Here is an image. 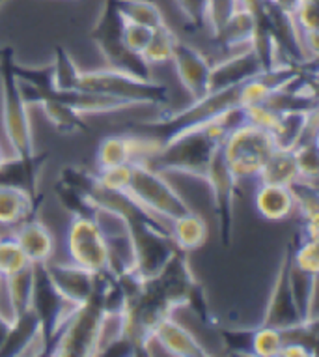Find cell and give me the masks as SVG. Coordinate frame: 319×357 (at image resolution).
Returning a JSON list of instances; mask_svg holds the SVG:
<instances>
[{
  "label": "cell",
  "mask_w": 319,
  "mask_h": 357,
  "mask_svg": "<svg viewBox=\"0 0 319 357\" xmlns=\"http://www.w3.org/2000/svg\"><path fill=\"white\" fill-rule=\"evenodd\" d=\"M125 193L164 222H172L191 211L185 199L166 182L164 174L144 163H133Z\"/></svg>",
  "instance_id": "cell-8"
},
{
  "label": "cell",
  "mask_w": 319,
  "mask_h": 357,
  "mask_svg": "<svg viewBox=\"0 0 319 357\" xmlns=\"http://www.w3.org/2000/svg\"><path fill=\"white\" fill-rule=\"evenodd\" d=\"M45 268L52 284L62 294V298L75 307L86 303L98 288V273L84 270L73 262L64 264L49 260Z\"/></svg>",
  "instance_id": "cell-16"
},
{
  "label": "cell",
  "mask_w": 319,
  "mask_h": 357,
  "mask_svg": "<svg viewBox=\"0 0 319 357\" xmlns=\"http://www.w3.org/2000/svg\"><path fill=\"white\" fill-rule=\"evenodd\" d=\"M170 236L174 240L176 247L180 251L192 252L200 249L208 240V222L203 221L194 211H189L185 215L178 217L172 222H169Z\"/></svg>",
  "instance_id": "cell-23"
},
{
  "label": "cell",
  "mask_w": 319,
  "mask_h": 357,
  "mask_svg": "<svg viewBox=\"0 0 319 357\" xmlns=\"http://www.w3.org/2000/svg\"><path fill=\"white\" fill-rule=\"evenodd\" d=\"M274 148L277 146L269 129L244 122L228 133L221 152L228 169L232 170L238 182H241L244 178L258 176Z\"/></svg>",
  "instance_id": "cell-7"
},
{
  "label": "cell",
  "mask_w": 319,
  "mask_h": 357,
  "mask_svg": "<svg viewBox=\"0 0 319 357\" xmlns=\"http://www.w3.org/2000/svg\"><path fill=\"white\" fill-rule=\"evenodd\" d=\"M222 344L230 354L252 356V335L254 329H221Z\"/></svg>",
  "instance_id": "cell-39"
},
{
  "label": "cell",
  "mask_w": 319,
  "mask_h": 357,
  "mask_svg": "<svg viewBox=\"0 0 319 357\" xmlns=\"http://www.w3.org/2000/svg\"><path fill=\"white\" fill-rule=\"evenodd\" d=\"M261 71H263V64L254 47L252 45L243 47V51H239L230 59L211 64L208 84L209 92H221V90L244 84L260 75Z\"/></svg>",
  "instance_id": "cell-14"
},
{
  "label": "cell",
  "mask_w": 319,
  "mask_h": 357,
  "mask_svg": "<svg viewBox=\"0 0 319 357\" xmlns=\"http://www.w3.org/2000/svg\"><path fill=\"white\" fill-rule=\"evenodd\" d=\"M13 238L23 249L24 257L30 264H47L52 260L54 255V236L45 225L36 217H30L29 221L21 222L15 227Z\"/></svg>",
  "instance_id": "cell-19"
},
{
  "label": "cell",
  "mask_w": 319,
  "mask_h": 357,
  "mask_svg": "<svg viewBox=\"0 0 319 357\" xmlns=\"http://www.w3.org/2000/svg\"><path fill=\"white\" fill-rule=\"evenodd\" d=\"M6 2H8V0H0V8L4 6V4H6Z\"/></svg>",
  "instance_id": "cell-48"
},
{
  "label": "cell",
  "mask_w": 319,
  "mask_h": 357,
  "mask_svg": "<svg viewBox=\"0 0 319 357\" xmlns=\"http://www.w3.org/2000/svg\"><path fill=\"white\" fill-rule=\"evenodd\" d=\"M52 88L59 92H68V90H77L79 88V79H81V68L77 66L70 51L62 45L54 47V56H52Z\"/></svg>",
  "instance_id": "cell-28"
},
{
  "label": "cell",
  "mask_w": 319,
  "mask_h": 357,
  "mask_svg": "<svg viewBox=\"0 0 319 357\" xmlns=\"http://www.w3.org/2000/svg\"><path fill=\"white\" fill-rule=\"evenodd\" d=\"M10 328H12V317H6V314L0 310V346L6 340L8 333H10Z\"/></svg>",
  "instance_id": "cell-45"
},
{
  "label": "cell",
  "mask_w": 319,
  "mask_h": 357,
  "mask_svg": "<svg viewBox=\"0 0 319 357\" xmlns=\"http://www.w3.org/2000/svg\"><path fill=\"white\" fill-rule=\"evenodd\" d=\"M34 287H32V312L40 324L41 337L45 340L47 356H51L52 346L56 342L60 329L75 309V305L65 301L62 294L52 284L47 273L45 264H32Z\"/></svg>",
  "instance_id": "cell-9"
},
{
  "label": "cell",
  "mask_w": 319,
  "mask_h": 357,
  "mask_svg": "<svg viewBox=\"0 0 319 357\" xmlns=\"http://www.w3.org/2000/svg\"><path fill=\"white\" fill-rule=\"evenodd\" d=\"M93 94H103L114 100L127 103L129 107L134 105H155L166 107L170 101V90L155 79H139L129 75L123 71L112 70H95L81 71L79 88Z\"/></svg>",
  "instance_id": "cell-5"
},
{
  "label": "cell",
  "mask_w": 319,
  "mask_h": 357,
  "mask_svg": "<svg viewBox=\"0 0 319 357\" xmlns=\"http://www.w3.org/2000/svg\"><path fill=\"white\" fill-rule=\"evenodd\" d=\"M318 139L306 142H299L293 148L295 153L297 169H299V178L308 180V182H318L319 174V159H318Z\"/></svg>",
  "instance_id": "cell-35"
},
{
  "label": "cell",
  "mask_w": 319,
  "mask_h": 357,
  "mask_svg": "<svg viewBox=\"0 0 319 357\" xmlns=\"http://www.w3.org/2000/svg\"><path fill=\"white\" fill-rule=\"evenodd\" d=\"M291 197H293V208L299 210L304 225H318L319 221V193L318 182L308 180H295L290 185Z\"/></svg>",
  "instance_id": "cell-29"
},
{
  "label": "cell",
  "mask_w": 319,
  "mask_h": 357,
  "mask_svg": "<svg viewBox=\"0 0 319 357\" xmlns=\"http://www.w3.org/2000/svg\"><path fill=\"white\" fill-rule=\"evenodd\" d=\"M32 287H34V273L32 264L29 268L13 273L4 279V294H6L12 318L23 317L29 310H32Z\"/></svg>",
  "instance_id": "cell-26"
},
{
  "label": "cell",
  "mask_w": 319,
  "mask_h": 357,
  "mask_svg": "<svg viewBox=\"0 0 319 357\" xmlns=\"http://www.w3.org/2000/svg\"><path fill=\"white\" fill-rule=\"evenodd\" d=\"M279 357H312L310 351L301 344H295V342H286L282 344V350H280Z\"/></svg>",
  "instance_id": "cell-44"
},
{
  "label": "cell",
  "mask_w": 319,
  "mask_h": 357,
  "mask_svg": "<svg viewBox=\"0 0 319 357\" xmlns=\"http://www.w3.org/2000/svg\"><path fill=\"white\" fill-rule=\"evenodd\" d=\"M15 51L0 47V96H2V126L13 155L32 158L36 153L34 131L30 123L29 103L13 73Z\"/></svg>",
  "instance_id": "cell-3"
},
{
  "label": "cell",
  "mask_w": 319,
  "mask_h": 357,
  "mask_svg": "<svg viewBox=\"0 0 319 357\" xmlns=\"http://www.w3.org/2000/svg\"><path fill=\"white\" fill-rule=\"evenodd\" d=\"M116 6L129 23L144 24L148 29H157L166 23L159 6L151 0H116Z\"/></svg>",
  "instance_id": "cell-30"
},
{
  "label": "cell",
  "mask_w": 319,
  "mask_h": 357,
  "mask_svg": "<svg viewBox=\"0 0 319 357\" xmlns=\"http://www.w3.org/2000/svg\"><path fill=\"white\" fill-rule=\"evenodd\" d=\"M256 30H258V19L254 12L243 4L233 12L232 17L228 19L213 38L222 49H243L252 45Z\"/></svg>",
  "instance_id": "cell-20"
},
{
  "label": "cell",
  "mask_w": 319,
  "mask_h": 357,
  "mask_svg": "<svg viewBox=\"0 0 319 357\" xmlns=\"http://www.w3.org/2000/svg\"><path fill=\"white\" fill-rule=\"evenodd\" d=\"M271 2H273L277 8H280L282 12L290 13V15L295 12L297 6L301 4V0H271Z\"/></svg>",
  "instance_id": "cell-46"
},
{
  "label": "cell",
  "mask_w": 319,
  "mask_h": 357,
  "mask_svg": "<svg viewBox=\"0 0 319 357\" xmlns=\"http://www.w3.org/2000/svg\"><path fill=\"white\" fill-rule=\"evenodd\" d=\"M131 169H133V165H118V167H109V169H99L98 180L103 188L125 191L129 178H131Z\"/></svg>",
  "instance_id": "cell-41"
},
{
  "label": "cell",
  "mask_w": 319,
  "mask_h": 357,
  "mask_svg": "<svg viewBox=\"0 0 319 357\" xmlns=\"http://www.w3.org/2000/svg\"><path fill=\"white\" fill-rule=\"evenodd\" d=\"M244 122H247L244 109L235 107L217 122L185 131L157 146L155 152L146 159L144 165L161 174L178 172V174L194 176L203 180L211 159L222 146L228 133Z\"/></svg>",
  "instance_id": "cell-1"
},
{
  "label": "cell",
  "mask_w": 319,
  "mask_h": 357,
  "mask_svg": "<svg viewBox=\"0 0 319 357\" xmlns=\"http://www.w3.org/2000/svg\"><path fill=\"white\" fill-rule=\"evenodd\" d=\"M176 41H178V36L174 34V30L170 29L166 23H163L161 26L151 30L150 43L144 49L142 56L150 66L166 64L172 60Z\"/></svg>",
  "instance_id": "cell-31"
},
{
  "label": "cell",
  "mask_w": 319,
  "mask_h": 357,
  "mask_svg": "<svg viewBox=\"0 0 319 357\" xmlns=\"http://www.w3.org/2000/svg\"><path fill=\"white\" fill-rule=\"evenodd\" d=\"M153 339L159 342L166 356L174 357H209L205 346L196 339L191 329L178 322L172 314L153 329Z\"/></svg>",
  "instance_id": "cell-18"
},
{
  "label": "cell",
  "mask_w": 319,
  "mask_h": 357,
  "mask_svg": "<svg viewBox=\"0 0 319 357\" xmlns=\"http://www.w3.org/2000/svg\"><path fill=\"white\" fill-rule=\"evenodd\" d=\"M291 255H293V241H290L286 245V251L279 264L277 275H274L273 288H271V294H269L265 312H263L260 326L286 329L302 320L299 307H297L295 296H293V288H291Z\"/></svg>",
  "instance_id": "cell-12"
},
{
  "label": "cell",
  "mask_w": 319,
  "mask_h": 357,
  "mask_svg": "<svg viewBox=\"0 0 319 357\" xmlns=\"http://www.w3.org/2000/svg\"><path fill=\"white\" fill-rule=\"evenodd\" d=\"M282 333L280 329L258 326L252 335V356L256 357H279L282 350Z\"/></svg>",
  "instance_id": "cell-37"
},
{
  "label": "cell",
  "mask_w": 319,
  "mask_h": 357,
  "mask_svg": "<svg viewBox=\"0 0 319 357\" xmlns=\"http://www.w3.org/2000/svg\"><path fill=\"white\" fill-rule=\"evenodd\" d=\"M151 30L153 29H148L144 24L129 23V21H125V26H123V41H125V45H127L133 53L142 54L144 53V49L148 47V43H150Z\"/></svg>",
  "instance_id": "cell-42"
},
{
  "label": "cell",
  "mask_w": 319,
  "mask_h": 357,
  "mask_svg": "<svg viewBox=\"0 0 319 357\" xmlns=\"http://www.w3.org/2000/svg\"><path fill=\"white\" fill-rule=\"evenodd\" d=\"M293 266L297 270L304 271L308 275H318L319 273V252H318V238L302 234L301 245H293L291 255Z\"/></svg>",
  "instance_id": "cell-38"
},
{
  "label": "cell",
  "mask_w": 319,
  "mask_h": 357,
  "mask_svg": "<svg viewBox=\"0 0 319 357\" xmlns=\"http://www.w3.org/2000/svg\"><path fill=\"white\" fill-rule=\"evenodd\" d=\"M43 109V114L51 126L62 135H84L90 133L88 123L84 122V116L73 111L68 103L56 100V98H43L38 103Z\"/></svg>",
  "instance_id": "cell-24"
},
{
  "label": "cell",
  "mask_w": 319,
  "mask_h": 357,
  "mask_svg": "<svg viewBox=\"0 0 319 357\" xmlns=\"http://www.w3.org/2000/svg\"><path fill=\"white\" fill-rule=\"evenodd\" d=\"M244 103V84L221 90V92H209L200 100H194L187 109L181 111H163L150 122L133 123L129 131L134 135H142L161 146L170 139L202 128L208 123L217 122L235 107H243Z\"/></svg>",
  "instance_id": "cell-2"
},
{
  "label": "cell",
  "mask_w": 319,
  "mask_h": 357,
  "mask_svg": "<svg viewBox=\"0 0 319 357\" xmlns=\"http://www.w3.org/2000/svg\"><path fill=\"white\" fill-rule=\"evenodd\" d=\"M243 6V0H205L203 24H208L211 34L215 36L232 17L238 8Z\"/></svg>",
  "instance_id": "cell-36"
},
{
  "label": "cell",
  "mask_w": 319,
  "mask_h": 357,
  "mask_svg": "<svg viewBox=\"0 0 319 357\" xmlns=\"http://www.w3.org/2000/svg\"><path fill=\"white\" fill-rule=\"evenodd\" d=\"M170 62H174L176 73H178L181 86L191 94L192 101L200 100L205 94H209L208 84L209 73H211V62H209L205 54L200 53L196 47H192L189 43H183V41L178 40Z\"/></svg>",
  "instance_id": "cell-15"
},
{
  "label": "cell",
  "mask_w": 319,
  "mask_h": 357,
  "mask_svg": "<svg viewBox=\"0 0 319 357\" xmlns=\"http://www.w3.org/2000/svg\"><path fill=\"white\" fill-rule=\"evenodd\" d=\"M107 312L101 301V290L98 288L86 303L71 310V314L60 329L51 356L54 357H93L99 351V340Z\"/></svg>",
  "instance_id": "cell-6"
},
{
  "label": "cell",
  "mask_w": 319,
  "mask_h": 357,
  "mask_svg": "<svg viewBox=\"0 0 319 357\" xmlns=\"http://www.w3.org/2000/svg\"><path fill=\"white\" fill-rule=\"evenodd\" d=\"M29 266V258L24 257L23 249L19 247L13 236L0 238V279L2 281Z\"/></svg>",
  "instance_id": "cell-32"
},
{
  "label": "cell",
  "mask_w": 319,
  "mask_h": 357,
  "mask_svg": "<svg viewBox=\"0 0 319 357\" xmlns=\"http://www.w3.org/2000/svg\"><path fill=\"white\" fill-rule=\"evenodd\" d=\"M178 10L191 29H202L203 12H205V0H176Z\"/></svg>",
  "instance_id": "cell-43"
},
{
  "label": "cell",
  "mask_w": 319,
  "mask_h": 357,
  "mask_svg": "<svg viewBox=\"0 0 319 357\" xmlns=\"http://www.w3.org/2000/svg\"><path fill=\"white\" fill-rule=\"evenodd\" d=\"M148 281L169 301L174 310L187 307V301L198 284V279L192 273L191 264H189V252L180 251V249L164 264L163 270Z\"/></svg>",
  "instance_id": "cell-13"
},
{
  "label": "cell",
  "mask_w": 319,
  "mask_h": 357,
  "mask_svg": "<svg viewBox=\"0 0 319 357\" xmlns=\"http://www.w3.org/2000/svg\"><path fill=\"white\" fill-rule=\"evenodd\" d=\"M256 210L267 221H284L291 215L293 197L288 185L261 183L256 191Z\"/></svg>",
  "instance_id": "cell-22"
},
{
  "label": "cell",
  "mask_w": 319,
  "mask_h": 357,
  "mask_svg": "<svg viewBox=\"0 0 319 357\" xmlns=\"http://www.w3.org/2000/svg\"><path fill=\"white\" fill-rule=\"evenodd\" d=\"M291 17H293V23L301 36L308 34V32H318V0H301V4L291 13Z\"/></svg>",
  "instance_id": "cell-40"
},
{
  "label": "cell",
  "mask_w": 319,
  "mask_h": 357,
  "mask_svg": "<svg viewBox=\"0 0 319 357\" xmlns=\"http://www.w3.org/2000/svg\"><path fill=\"white\" fill-rule=\"evenodd\" d=\"M310 112H284L274 118L273 126L269 128L274 146L282 148V150H293L306 128Z\"/></svg>",
  "instance_id": "cell-27"
},
{
  "label": "cell",
  "mask_w": 319,
  "mask_h": 357,
  "mask_svg": "<svg viewBox=\"0 0 319 357\" xmlns=\"http://www.w3.org/2000/svg\"><path fill=\"white\" fill-rule=\"evenodd\" d=\"M211 197H213V208L219 217V238L224 249H230L233 243V227H235V197H238V178L228 169L226 161L222 158L221 148L211 159L208 167L205 178Z\"/></svg>",
  "instance_id": "cell-10"
},
{
  "label": "cell",
  "mask_w": 319,
  "mask_h": 357,
  "mask_svg": "<svg viewBox=\"0 0 319 357\" xmlns=\"http://www.w3.org/2000/svg\"><path fill=\"white\" fill-rule=\"evenodd\" d=\"M282 340L286 342H295L304 346L310 356H318V318H306L299 324H293L290 328L280 329Z\"/></svg>",
  "instance_id": "cell-33"
},
{
  "label": "cell",
  "mask_w": 319,
  "mask_h": 357,
  "mask_svg": "<svg viewBox=\"0 0 319 357\" xmlns=\"http://www.w3.org/2000/svg\"><path fill=\"white\" fill-rule=\"evenodd\" d=\"M41 202H36L26 191L0 185V225L15 229L21 222L36 217Z\"/></svg>",
  "instance_id": "cell-21"
},
{
  "label": "cell",
  "mask_w": 319,
  "mask_h": 357,
  "mask_svg": "<svg viewBox=\"0 0 319 357\" xmlns=\"http://www.w3.org/2000/svg\"><path fill=\"white\" fill-rule=\"evenodd\" d=\"M123 26H125V19L118 10L116 0H103V6L90 30V38L109 68L139 79H153L151 66L146 62L144 56L133 53L125 45Z\"/></svg>",
  "instance_id": "cell-4"
},
{
  "label": "cell",
  "mask_w": 319,
  "mask_h": 357,
  "mask_svg": "<svg viewBox=\"0 0 319 357\" xmlns=\"http://www.w3.org/2000/svg\"><path fill=\"white\" fill-rule=\"evenodd\" d=\"M261 183H277V185H288L299 180V169H297L295 153L293 150H282L274 148V152L269 155L265 165L256 176Z\"/></svg>",
  "instance_id": "cell-25"
},
{
  "label": "cell",
  "mask_w": 319,
  "mask_h": 357,
  "mask_svg": "<svg viewBox=\"0 0 319 357\" xmlns=\"http://www.w3.org/2000/svg\"><path fill=\"white\" fill-rule=\"evenodd\" d=\"M68 252L71 262L92 273L109 271V247L98 219L73 217L68 229Z\"/></svg>",
  "instance_id": "cell-11"
},
{
  "label": "cell",
  "mask_w": 319,
  "mask_h": 357,
  "mask_svg": "<svg viewBox=\"0 0 319 357\" xmlns=\"http://www.w3.org/2000/svg\"><path fill=\"white\" fill-rule=\"evenodd\" d=\"M54 195H56L60 206H62L65 211H70L71 217H93V219H95L98 208H95L84 195L75 191V189L70 188V185H64V183L56 182V185H54Z\"/></svg>",
  "instance_id": "cell-34"
},
{
  "label": "cell",
  "mask_w": 319,
  "mask_h": 357,
  "mask_svg": "<svg viewBox=\"0 0 319 357\" xmlns=\"http://www.w3.org/2000/svg\"><path fill=\"white\" fill-rule=\"evenodd\" d=\"M47 159V152H36L32 158H4V161L0 163V185L23 189L36 202H43L38 185Z\"/></svg>",
  "instance_id": "cell-17"
},
{
  "label": "cell",
  "mask_w": 319,
  "mask_h": 357,
  "mask_svg": "<svg viewBox=\"0 0 319 357\" xmlns=\"http://www.w3.org/2000/svg\"><path fill=\"white\" fill-rule=\"evenodd\" d=\"M4 158H6V155H4V150H2V146H0V163L4 161Z\"/></svg>",
  "instance_id": "cell-47"
}]
</instances>
